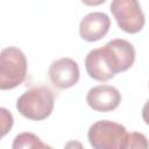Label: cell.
Returning <instances> with one entry per match:
<instances>
[{
  "label": "cell",
  "instance_id": "6",
  "mask_svg": "<svg viewBox=\"0 0 149 149\" xmlns=\"http://www.w3.org/2000/svg\"><path fill=\"white\" fill-rule=\"evenodd\" d=\"M48 76L55 87L59 90H66L78 83L80 77L79 65L70 57H62L50 64Z\"/></svg>",
  "mask_w": 149,
  "mask_h": 149
},
{
  "label": "cell",
  "instance_id": "4",
  "mask_svg": "<svg viewBox=\"0 0 149 149\" xmlns=\"http://www.w3.org/2000/svg\"><path fill=\"white\" fill-rule=\"evenodd\" d=\"M99 51L113 76L127 71L135 62V48L129 41L123 38H114L107 42L104 47L99 48Z\"/></svg>",
  "mask_w": 149,
  "mask_h": 149
},
{
  "label": "cell",
  "instance_id": "8",
  "mask_svg": "<svg viewBox=\"0 0 149 149\" xmlns=\"http://www.w3.org/2000/svg\"><path fill=\"white\" fill-rule=\"evenodd\" d=\"M111 19L106 13L92 12L85 15L79 23V35L86 42L101 40L109 30Z\"/></svg>",
  "mask_w": 149,
  "mask_h": 149
},
{
  "label": "cell",
  "instance_id": "12",
  "mask_svg": "<svg viewBox=\"0 0 149 149\" xmlns=\"http://www.w3.org/2000/svg\"><path fill=\"white\" fill-rule=\"evenodd\" d=\"M1 112V119H2V135L5 136L8 130H10L13 126V116L6 108H0Z\"/></svg>",
  "mask_w": 149,
  "mask_h": 149
},
{
  "label": "cell",
  "instance_id": "7",
  "mask_svg": "<svg viewBox=\"0 0 149 149\" xmlns=\"http://www.w3.org/2000/svg\"><path fill=\"white\" fill-rule=\"evenodd\" d=\"M87 105L97 112L114 111L121 102V93L111 85H98L88 90L86 94Z\"/></svg>",
  "mask_w": 149,
  "mask_h": 149
},
{
  "label": "cell",
  "instance_id": "5",
  "mask_svg": "<svg viewBox=\"0 0 149 149\" xmlns=\"http://www.w3.org/2000/svg\"><path fill=\"white\" fill-rule=\"evenodd\" d=\"M109 9L123 31L136 34L142 30L146 23V16L136 0H114L109 5Z\"/></svg>",
  "mask_w": 149,
  "mask_h": 149
},
{
  "label": "cell",
  "instance_id": "11",
  "mask_svg": "<svg viewBox=\"0 0 149 149\" xmlns=\"http://www.w3.org/2000/svg\"><path fill=\"white\" fill-rule=\"evenodd\" d=\"M125 149H149V141L144 134L133 132L128 134V140Z\"/></svg>",
  "mask_w": 149,
  "mask_h": 149
},
{
  "label": "cell",
  "instance_id": "3",
  "mask_svg": "<svg viewBox=\"0 0 149 149\" xmlns=\"http://www.w3.org/2000/svg\"><path fill=\"white\" fill-rule=\"evenodd\" d=\"M128 134L121 123L99 120L88 128L87 139L93 149H125Z\"/></svg>",
  "mask_w": 149,
  "mask_h": 149
},
{
  "label": "cell",
  "instance_id": "10",
  "mask_svg": "<svg viewBox=\"0 0 149 149\" xmlns=\"http://www.w3.org/2000/svg\"><path fill=\"white\" fill-rule=\"evenodd\" d=\"M12 149H54L49 144L42 142V140L34 133L23 132L15 136Z\"/></svg>",
  "mask_w": 149,
  "mask_h": 149
},
{
  "label": "cell",
  "instance_id": "14",
  "mask_svg": "<svg viewBox=\"0 0 149 149\" xmlns=\"http://www.w3.org/2000/svg\"><path fill=\"white\" fill-rule=\"evenodd\" d=\"M142 119L146 122V125L149 126V100H147V102L142 108Z\"/></svg>",
  "mask_w": 149,
  "mask_h": 149
},
{
  "label": "cell",
  "instance_id": "9",
  "mask_svg": "<svg viewBox=\"0 0 149 149\" xmlns=\"http://www.w3.org/2000/svg\"><path fill=\"white\" fill-rule=\"evenodd\" d=\"M85 69L87 74L98 81H107L112 79L114 76L109 72L106 64L102 61L99 48L91 50L85 57Z\"/></svg>",
  "mask_w": 149,
  "mask_h": 149
},
{
  "label": "cell",
  "instance_id": "1",
  "mask_svg": "<svg viewBox=\"0 0 149 149\" xmlns=\"http://www.w3.org/2000/svg\"><path fill=\"white\" fill-rule=\"evenodd\" d=\"M54 106V93L45 86H37L27 90L16 101L17 112L26 119L34 121H41L50 116Z\"/></svg>",
  "mask_w": 149,
  "mask_h": 149
},
{
  "label": "cell",
  "instance_id": "13",
  "mask_svg": "<svg viewBox=\"0 0 149 149\" xmlns=\"http://www.w3.org/2000/svg\"><path fill=\"white\" fill-rule=\"evenodd\" d=\"M63 149H85V148L81 142H79L77 140H70L69 142L65 143Z\"/></svg>",
  "mask_w": 149,
  "mask_h": 149
},
{
  "label": "cell",
  "instance_id": "2",
  "mask_svg": "<svg viewBox=\"0 0 149 149\" xmlns=\"http://www.w3.org/2000/svg\"><path fill=\"white\" fill-rule=\"evenodd\" d=\"M27 58L16 47H7L0 54V88L13 90L23 83L27 74Z\"/></svg>",
  "mask_w": 149,
  "mask_h": 149
}]
</instances>
